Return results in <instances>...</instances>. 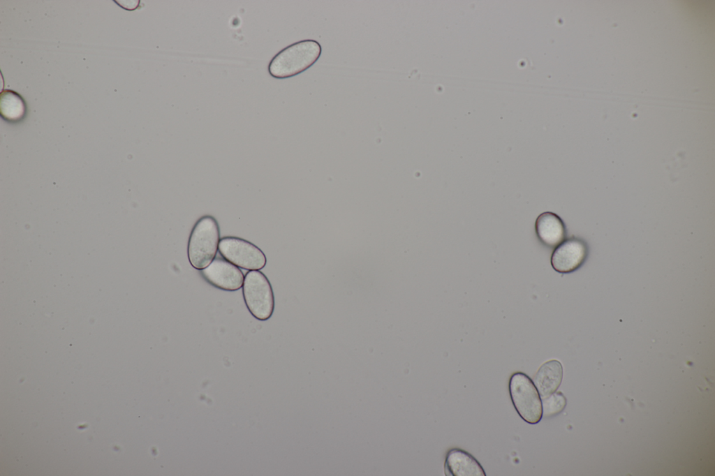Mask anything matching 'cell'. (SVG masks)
Returning <instances> with one entry per match:
<instances>
[{"instance_id": "cell-1", "label": "cell", "mask_w": 715, "mask_h": 476, "mask_svg": "<svg viewBox=\"0 0 715 476\" xmlns=\"http://www.w3.org/2000/svg\"><path fill=\"white\" fill-rule=\"evenodd\" d=\"M321 52V46L316 40L308 39L295 43L272 58L268 66L269 73L278 79L298 75L314 64Z\"/></svg>"}, {"instance_id": "cell-2", "label": "cell", "mask_w": 715, "mask_h": 476, "mask_svg": "<svg viewBox=\"0 0 715 476\" xmlns=\"http://www.w3.org/2000/svg\"><path fill=\"white\" fill-rule=\"evenodd\" d=\"M220 230L217 221L212 216H204L195 223L188 242V258L196 269L207 267L219 250Z\"/></svg>"}, {"instance_id": "cell-3", "label": "cell", "mask_w": 715, "mask_h": 476, "mask_svg": "<svg viewBox=\"0 0 715 476\" xmlns=\"http://www.w3.org/2000/svg\"><path fill=\"white\" fill-rule=\"evenodd\" d=\"M242 294L245 304L254 318L262 321L271 318L274 309V292L263 272L251 270L246 274Z\"/></svg>"}, {"instance_id": "cell-4", "label": "cell", "mask_w": 715, "mask_h": 476, "mask_svg": "<svg viewBox=\"0 0 715 476\" xmlns=\"http://www.w3.org/2000/svg\"><path fill=\"white\" fill-rule=\"evenodd\" d=\"M513 404L526 422L538 424L543 417L542 400L533 380L524 373H514L509 381Z\"/></svg>"}, {"instance_id": "cell-5", "label": "cell", "mask_w": 715, "mask_h": 476, "mask_svg": "<svg viewBox=\"0 0 715 476\" xmlns=\"http://www.w3.org/2000/svg\"><path fill=\"white\" fill-rule=\"evenodd\" d=\"M219 251L225 260L249 271L260 270L267 263L265 253L258 246L236 237L221 238L219 244Z\"/></svg>"}, {"instance_id": "cell-6", "label": "cell", "mask_w": 715, "mask_h": 476, "mask_svg": "<svg viewBox=\"0 0 715 476\" xmlns=\"http://www.w3.org/2000/svg\"><path fill=\"white\" fill-rule=\"evenodd\" d=\"M588 252L587 244L583 239L574 237L566 239L554 248L551 265L561 274L573 272L584 263Z\"/></svg>"}, {"instance_id": "cell-7", "label": "cell", "mask_w": 715, "mask_h": 476, "mask_svg": "<svg viewBox=\"0 0 715 476\" xmlns=\"http://www.w3.org/2000/svg\"><path fill=\"white\" fill-rule=\"evenodd\" d=\"M200 274L214 287L226 291L239 290L244 280V276L238 267L220 258L214 259L200 270Z\"/></svg>"}, {"instance_id": "cell-8", "label": "cell", "mask_w": 715, "mask_h": 476, "mask_svg": "<svg viewBox=\"0 0 715 476\" xmlns=\"http://www.w3.org/2000/svg\"><path fill=\"white\" fill-rule=\"evenodd\" d=\"M535 231L539 241L545 247L554 248L566 237L563 220L552 211L541 213L535 222Z\"/></svg>"}, {"instance_id": "cell-9", "label": "cell", "mask_w": 715, "mask_h": 476, "mask_svg": "<svg viewBox=\"0 0 715 476\" xmlns=\"http://www.w3.org/2000/svg\"><path fill=\"white\" fill-rule=\"evenodd\" d=\"M444 472L446 476H485L478 460L466 451L453 448L445 456Z\"/></svg>"}, {"instance_id": "cell-10", "label": "cell", "mask_w": 715, "mask_h": 476, "mask_svg": "<svg viewBox=\"0 0 715 476\" xmlns=\"http://www.w3.org/2000/svg\"><path fill=\"white\" fill-rule=\"evenodd\" d=\"M563 378V366L557 359L543 363L533 377V383L541 399L555 392Z\"/></svg>"}, {"instance_id": "cell-11", "label": "cell", "mask_w": 715, "mask_h": 476, "mask_svg": "<svg viewBox=\"0 0 715 476\" xmlns=\"http://www.w3.org/2000/svg\"><path fill=\"white\" fill-rule=\"evenodd\" d=\"M0 112L1 117L7 121H19L25 114L26 103L18 93L5 89L0 95Z\"/></svg>"}, {"instance_id": "cell-12", "label": "cell", "mask_w": 715, "mask_h": 476, "mask_svg": "<svg viewBox=\"0 0 715 476\" xmlns=\"http://www.w3.org/2000/svg\"><path fill=\"white\" fill-rule=\"evenodd\" d=\"M541 400L543 416L546 417L559 414L566 405V399L561 392L556 391Z\"/></svg>"}]
</instances>
